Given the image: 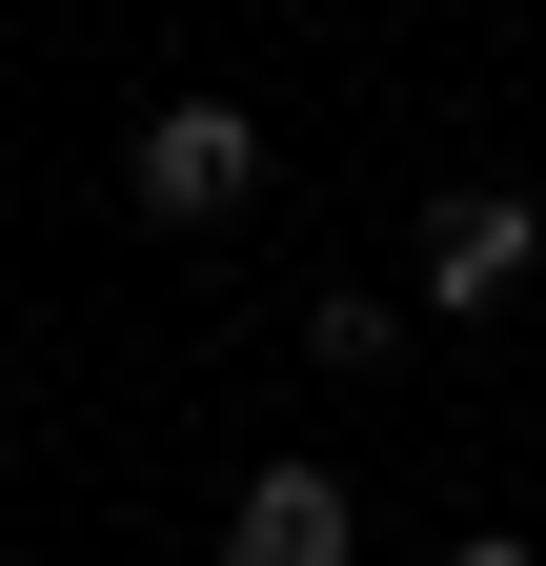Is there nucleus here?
Instances as JSON below:
<instances>
[{
  "label": "nucleus",
  "mask_w": 546,
  "mask_h": 566,
  "mask_svg": "<svg viewBox=\"0 0 546 566\" xmlns=\"http://www.w3.org/2000/svg\"><path fill=\"white\" fill-rule=\"evenodd\" d=\"M122 182H143V223H243V202H263V122L243 102H143Z\"/></svg>",
  "instance_id": "f257e3e1"
},
{
  "label": "nucleus",
  "mask_w": 546,
  "mask_h": 566,
  "mask_svg": "<svg viewBox=\"0 0 546 566\" xmlns=\"http://www.w3.org/2000/svg\"><path fill=\"white\" fill-rule=\"evenodd\" d=\"M385 344H405V324L365 304V283H324V304H304V365H345V385H365V365H385Z\"/></svg>",
  "instance_id": "20e7f679"
},
{
  "label": "nucleus",
  "mask_w": 546,
  "mask_h": 566,
  "mask_svg": "<svg viewBox=\"0 0 546 566\" xmlns=\"http://www.w3.org/2000/svg\"><path fill=\"white\" fill-rule=\"evenodd\" d=\"M223 566H365V526H345L324 465H263L243 506H223Z\"/></svg>",
  "instance_id": "7ed1b4c3"
},
{
  "label": "nucleus",
  "mask_w": 546,
  "mask_h": 566,
  "mask_svg": "<svg viewBox=\"0 0 546 566\" xmlns=\"http://www.w3.org/2000/svg\"><path fill=\"white\" fill-rule=\"evenodd\" d=\"M526 263H546V202H526V182H465V202H426V304H445V324L526 304Z\"/></svg>",
  "instance_id": "f03ea898"
},
{
  "label": "nucleus",
  "mask_w": 546,
  "mask_h": 566,
  "mask_svg": "<svg viewBox=\"0 0 546 566\" xmlns=\"http://www.w3.org/2000/svg\"><path fill=\"white\" fill-rule=\"evenodd\" d=\"M445 566H546V546H506V526H465V546H445Z\"/></svg>",
  "instance_id": "39448f33"
}]
</instances>
